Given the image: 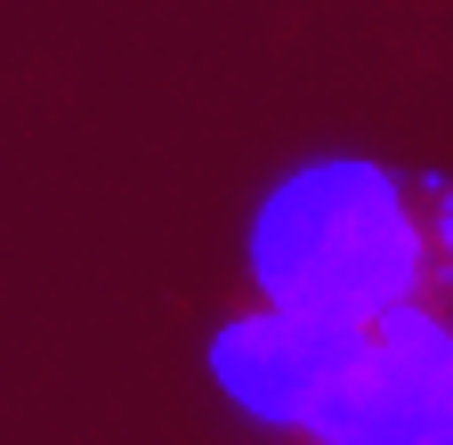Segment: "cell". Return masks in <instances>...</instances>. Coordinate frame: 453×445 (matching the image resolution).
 Here are the masks:
<instances>
[{"label":"cell","instance_id":"1","mask_svg":"<svg viewBox=\"0 0 453 445\" xmlns=\"http://www.w3.org/2000/svg\"><path fill=\"white\" fill-rule=\"evenodd\" d=\"M203 380L267 445H453V179L292 162L243 227V308Z\"/></svg>","mask_w":453,"mask_h":445}]
</instances>
